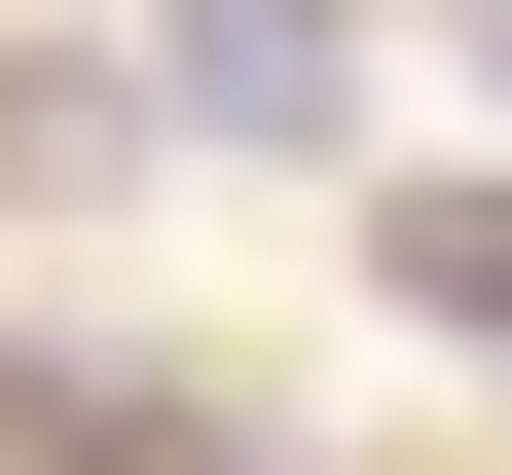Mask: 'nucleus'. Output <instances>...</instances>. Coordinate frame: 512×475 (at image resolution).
Segmentation results:
<instances>
[{"label":"nucleus","mask_w":512,"mask_h":475,"mask_svg":"<svg viewBox=\"0 0 512 475\" xmlns=\"http://www.w3.org/2000/svg\"><path fill=\"white\" fill-rule=\"evenodd\" d=\"M366 293H403L439 366H512V183H403V220H366Z\"/></svg>","instance_id":"nucleus-3"},{"label":"nucleus","mask_w":512,"mask_h":475,"mask_svg":"<svg viewBox=\"0 0 512 475\" xmlns=\"http://www.w3.org/2000/svg\"><path fill=\"white\" fill-rule=\"evenodd\" d=\"M110 147H147V74H110V37H0V220H74Z\"/></svg>","instance_id":"nucleus-2"},{"label":"nucleus","mask_w":512,"mask_h":475,"mask_svg":"<svg viewBox=\"0 0 512 475\" xmlns=\"http://www.w3.org/2000/svg\"><path fill=\"white\" fill-rule=\"evenodd\" d=\"M476 74H512V0H476Z\"/></svg>","instance_id":"nucleus-4"},{"label":"nucleus","mask_w":512,"mask_h":475,"mask_svg":"<svg viewBox=\"0 0 512 475\" xmlns=\"http://www.w3.org/2000/svg\"><path fill=\"white\" fill-rule=\"evenodd\" d=\"M330 110H366L330 0H147V147H330Z\"/></svg>","instance_id":"nucleus-1"}]
</instances>
